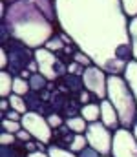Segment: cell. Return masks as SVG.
Wrapping results in <instances>:
<instances>
[{"instance_id": "obj_1", "label": "cell", "mask_w": 137, "mask_h": 157, "mask_svg": "<svg viewBox=\"0 0 137 157\" xmlns=\"http://www.w3.org/2000/svg\"><path fill=\"white\" fill-rule=\"evenodd\" d=\"M60 31L108 75H123L134 59L130 18L121 0H55Z\"/></svg>"}, {"instance_id": "obj_2", "label": "cell", "mask_w": 137, "mask_h": 157, "mask_svg": "<svg viewBox=\"0 0 137 157\" xmlns=\"http://www.w3.org/2000/svg\"><path fill=\"white\" fill-rule=\"evenodd\" d=\"M57 26L55 0H17L7 4L2 17V28L9 37L31 49L44 48L46 42L57 35Z\"/></svg>"}, {"instance_id": "obj_3", "label": "cell", "mask_w": 137, "mask_h": 157, "mask_svg": "<svg viewBox=\"0 0 137 157\" xmlns=\"http://www.w3.org/2000/svg\"><path fill=\"white\" fill-rule=\"evenodd\" d=\"M106 99L113 104L121 121V128L132 130L137 119V101L123 75H108Z\"/></svg>"}, {"instance_id": "obj_4", "label": "cell", "mask_w": 137, "mask_h": 157, "mask_svg": "<svg viewBox=\"0 0 137 157\" xmlns=\"http://www.w3.org/2000/svg\"><path fill=\"white\" fill-rule=\"evenodd\" d=\"M2 48L7 51V57H9L7 71H11L13 75L22 73V71L39 73V66L35 60V49L28 48L26 44H22L20 40L13 39V37H9V40H4Z\"/></svg>"}, {"instance_id": "obj_5", "label": "cell", "mask_w": 137, "mask_h": 157, "mask_svg": "<svg viewBox=\"0 0 137 157\" xmlns=\"http://www.w3.org/2000/svg\"><path fill=\"white\" fill-rule=\"evenodd\" d=\"M35 60L39 66V73L44 75L48 80H57L68 73V66L64 64V60L57 53H53L46 48L35 49Z\"/></svg>"}, {"instance_id": "obj_6", "label": "cell", "mask_w": 137, "mask_h": 157, "mask_svg": "<svg viewBox=\"0 0 137 157\" xmlns=\"http://www.w3.org/2000/svg\"><path fill=\"white\" fill-rule=\"evenodd\" d=\"M84 135H86V139H88V144H90L95 152H99L101 155H110V154H112L113 132H112L110 128H106L101 121L90 122Z\"/></svg>"}, {"instance_id": "obj_7", "label": "cell", "mask_w": 137, "mask_h": 157, "mask_svg": "<svg viewBox=\"0 0 137 157\" xmlns=\"http://www.w3.org/2000/svg\"><path fill=\"white\" fill-rule=\"evenodd\" d=\"M22 128L31 133L37 143L49 144L53 139V128L48 124V119L42 117L39 112H28L22 115Z\"/></svg>"}, {"instance_id": "obj_8", "label": "cell", "mask_w": 137, "mask_h": 157, "mask_svg": "<svg viewBox=\"0 0 137 157\" xmlns=\"http://www.w3.org/2000/svg\"><path fill=\"white\" fill-rule=\"evenodd\" d=\"M81 80H82L84 90H88L91 95H95L99 101L106 99V93H108V73L102 68H99L95 64L84 68V71L81 75Z\"/></svg>"}, {"instance_id": "obj_9", "label": "cell", "mask_w": 137, "mask_h": 157, "mask_svg": "<svg viewBox=\"0 0 137 157\" xmlns=\"http://www.w3.org/2000/svg\"><path fill=\"white\" fill-rule=\"evenodd\" d=\"M112 157H137V141L132 130L119 128L113 132Z\"/></svg>"}, {"instance_id": "obj_10", "label": "cell", "mask_w": 137, "mask_h": 157, "mask_svg": "<svg viewBox=\"0 0 137 157\" xmlns=\"http://www.w3.org/2000/svg\"><path fill=\"white\" fill-rule=\"evenodd\" d=\"M99 104H101V122H102L106 128H110L112 132L119 130V128H121V121H119V115H117L113 104H112L108 99L99 101Z\"/></svg>"}, {"instance_id": "obj_11", "label": "cell", "mask_w": 137, "mask_h": 157, "mask_svg": "<svg viewBox=\"0 0 137 157\" xmlns=\"http://www.w3.org/2000/svg\"><path fill=\"white\" fill-rule=\"evenodd\" d=\"M123 77L126 80V84L130 86V90H132V93H134V97H135V101H137V60L132 59L126 64V70H124Z\"/></svg>"}, {"instance_id": "obj_12", "label": "cell", "mask_w": 137, "mask_h": 157, "mask_svg": "<svg viewBox=\"0 0 137 157\" xmlns=\"http://www.w3.org/2000/svg\"><path fill=\"white\" fill-rule=\"evenodd\" d=\"M79 115L86 119V122H97V121H101V104H99V102L82 104Z\"/></svg>"}, {"instance_id": "obj_13", "label": "cell", "mask_w": 137, "mask_h": 157, "mask_svg": "<svg viewBox=\"0 0 137 157\" xmlns=\"http://www.w3.org/2000/svg\"><path fill=\"white\" fill-rule=\"evenodd\" d=\"M13 80H15V75L7 70H2L0 73V97L2 99H7L11 93H13Z\"/></svg>"}, {"instance_id": "obj_14", "label": "cell", "mask_w": 137, "mask_h": 157, "mask_svg": "<svg viewBox=\"0 0 137 157\" xmlns=\"http://www.w3.org/2000/svg\"><path fill=\"white\" fill-rule=\"evenodd\" d=\"M64 124L68 126V130H70L71 133H86V130H88V124H90V122H86V119L81 117V115H73V117L66 119V122H64Z\"/></svg>"}, {"instance_id": "obj_15", "label": "cell", "mask_w": 137, "mask_h": 157, "mask_svg": "<svg viewBox=\"0 0 137 157\" xmlns=\"http://www.w3.org/2000/svg\"><path fill=\"white\" fill-rule=\"evenodd\" d=\"M31 91V86H29V80L24 77H20V75H15V80H13V93H17V95H28Z\"/></svg>"}, {"instance_id": "obj_16", "label": "cell", "mask_w": 137, "mask_h": 157, "mask_svg": "<svg viewBox=\"0 0 137 157\" xmlns=\"http://www.w3.org/2000/svg\"><path fill=\"white\" fill-rule=\"evenodd\" d=\"M90 144H88V139H86V135L84 133H75L73 137H71V143H70V150L73 152V154H81L84 148H88Z\"/></svg>"}, {"instance_id": "obj_17", "label": "cell", "mask_w": 137, "mask_h": 157, "mask_svg": "<svg viewBox=\"0 0 137 157\" xmlns=\"http://www.w3.org/2000/svg\"><path fill=\"white\" fill-rule=\"evenodd\" d=\"M9 104H11V110H17L18 113H28L29 110H28V104H26V101H24V97L22 95H17V93H11L9 97Z\"/></svg>"}, {"instance_id": "obj_18", "label": "cell", "mask_w": 137, "mask_h": 157, "mask_svg": "<svg viewBox=\"0 0 137 157\" xmlns=\"http://www.w3.org/2000/svg\"><path fill=\"white\" fill-rule=\"evenodd\" d=\"M68 44L64 42V40L60 39V35H55L53 39H49L46 42V49H49V51H53V53H59V51H64V48H66Z\"/></svg>"}, {"instance_id": "obj_19", "label": "cell", "mask_w": 137, "mask_h": 157, "mask_svg": "<svg viewBox=\"0 0 137 157\" xmlns=\"http://www.w3.org/2000/svg\"><path fill=\"white\" fill-rule=\"evenodd\" d=\"M48 154H49V157H79L71 150H66V148L57 146V144H49L48 146Z\"/></svg>"}, {"instance_id": "obj_20", "label": "cell", "mask_w": 137, "mask_h": 157, "mask_svg": "<svg viewBox=\"0 0 137 157\" xmlns=\"http://www.w3.org/2000/svg\"><path fill=\"white\" fill-rule=\"evenodd\" d=\"M46 84H48V78H46L44 75H40V73H33V75L29 77V86H31L33 91H40V90H44Z\"/></svg>"}, {"instance_id": "obj_21", "label": "cell", "mask_w": 137, "mask_h": 157, "mask_svg": "<svg viewBox=\"0 0 137 157\" xmlns=\"http://www.w3.org/2000/svg\"><path fill=\"white\" fill-rule=\"evenodd\" d=\"M130 39H132V49H134V60H137V17L130 18Z\"/></svg>"}, {"instance_id": "obj_22", "label": "cell", "mask_w": 137, "mask_h": 157, "mask_svg": "<svg viewBox=\"0 0 137 157\" xmlns=\"http://www.w3.org/2000/svg\"><path fill=\"white\" fill-rule=\"evenodd\" d=\"M22 130V122L18 121H9V119H4L2 121V132H9V133H18Z\"/></svg>"}, {"instance_id": "obj_23", "label": "cell", "mask_w": 137, "mask_h": 157, "mask_svg": "<svg viewBox=\"0 0 137 157\" xmlns=\"http://www.w3.org/2000/svg\"><path fill=\"white\" fill-rule=\"evenodd\" d=\"M73 62H77V64H81L82 68H88L93 64V60H91L90 57L84 53V51H81V49H75L73 51Z\"/></svg>"}, {"instance_id": "obj_24", "label": "cell", "mask_w": 137, "mask_h": 157, "mask_svg": "<svg viewBox=\"0 0 137 157\" xmlns=\"http://www.w3.org/2000/svg\"><path fill=\"white\" fill-rule=\"evenodd\" d=\"M121 4H123V9L128 18L137 17V0H121Z\"/></svg>"}, {"instance_id": "obj_25", "label": "cell", "mask_w": 137, "mask_h": 157, "mask_svg": "<svg viewBox=\"0 0 137 157\" xmlns=\"http://www.w3.org/2000/svg\"><path fill=\"white\" fill-rule=\"evenodd\" d=\"M17 143H18V139H17L15 133H9V132H2L0 133V144L2 146H13Z\"/></svg>"}, {"instance_id": "obj_26", "label": "cell", "mask_w": 137, "mask_h": 157, "mask_svg": "<svg viewBox=\"0 0 137 157\" xmlns=\"http://www.w3.org/2000/svg\"><path fill=\"white\" fill-rule=\"evenodd\" d=\"M46 119H48V124H49L51 128H62V124L66 122V121H62V117H60L59 113H49Z\"/></svg>"}, {"instance_id": "obj_27", "label": "cell", "mask_w": 137, "mask_h": 157, "mask_svg": "<svg viewBox=\"0 0 137 157\" xmlns=\"http://www.w3.org/2000/svg\"><path fill=\"white\" fill-rule=\"evenodd\" d=\"M82 71H84V68H82L81 64H77V62L68 64V73H70V75H82Z\"/></svg>"}, {"instance_id": "obj_28", "label": "cell", "mask_w": 137, "mask_h": 157, "mask_svg": "<svg viewBox=\"0 0 137 157\" xmlns=\"http://www.w3.org/2000/svg\"><path fill=\"white\" fill-rule=\"evenodd\" d=\"M4 119H9V121H18V122H22V113H18L17 110H9V112L4 115Z\"/></svg>"}, {"instance_id": "obj_29", "label": "cell", "mask_w": 137, "mask_h": 157, "mask_svg": "<svg viewBox=\"0 0 137 157\" xmlns=\"http://www.w3.org/2000/svg\"><path fill=\"white\" fill-rule=\"evenodd\" d=\"M0 66H2V70H7L9 68V57H7V51L2 48V51H0Z\"/></svg>"}, {"instance_id": "obj_30", "label": "cell", "mask_w": 137, "mask_h": 157, "mask_svg": "<svg viewBox=\"0 0 137 157\" xmlns=\"http://www.w3.org/2000/svg\"><path fill=\"white\" fill-rule=\"evenodd\" d=\"M17 139H18V141H22V143H28V141H31L33 137H31V133H29L28 130H24V128H22V130L17 133Z\"/></svg>"}, {"instance_id": "obj_31", "label": "cell", "mask_w": 137, "mask_h": 157, "mask_svg": "<svg viewBox=\"0 0 137 157\" xmlns=\"http://www.w3.org/2000/svg\"><path fill=\"white\" fill-rule=\"evenodd\" d=\"M99 155H101L99 152H95L91 146H88V148H84V150L81 152V155H79V157H99Z\"/></svg>"}, {"instance_id": "obj_32", "label": "cell", "mask_w": 137, "mask_h": 157, "mask_svg": "<svg viewBox=\"0 0 137 157\" xmlns=\"http://www.w3.org/2000/svg\"><path fill=\"white\" fill-rule=\"evenodd\" d=\"M0 110H2V115H6L9 110H11V104H9V99H2L0 101Z\"/></svg>"}, {"instance_id": "obj_33", "label": "cell", "mask_w": 137, "mask_h": 157, "mask_svg": "<svg viewBox=\"0 0 137 157\" xmlns=\"http://www.w3.org/2000/svg\"><path fill=\"white\" fill-rule=\"evenodd\" d=\"M90 91L88 90H84V91H81V95H79V99H81V102L82 104H88V102H91V99H90Z\"/></svg>"}, {"instance_id": "obj_34", "label": "cell", "mask_w": 137, "mask_h": 157, "mask_svg": "<svg viewBox=\"0 0 137 157\" xmlns=\"http://www.w3.org/2000/svg\"><path fill=\"white\" fill-rule=\"evenodd\" d=\"M28 157H49V154H48V150H46V152H42V150H37V152L28 154Z\"/></svg>"}, {"instance_id": "obj_35", "label": "cell", "mask_w": 137, "mask_h": 157, "mask_svg": "<svg viewBox=\"0 0 137 157\" xmlns=\"http://www.w3.org/2000/svg\"><path fill=\"white\" fill-rule=\"evenodd\" d=\"M132 132H134V137H135V141H137V119H135V124H134V128H132Z\"/></svg>"}, {"instance_id": "obj_36", "label": "cell", "mask_w": 137, "mask_h": 157, "mask_svg": "<svg viewBox=\"0 0 137 157\" xmlns=\"http://www.w3.org/2000/svg\"><path fill=\"white\" fill-rule=\"evenodd\" d=\"M2 2H6V4H13V2H17V0H2Z\"/></svg>"}, {"instance_id": "obj_37", "label": "cell", "mask_w": 137, "mask_h": 157, "mask_svg": "<svg viewBox=\"0 0 137 157\" xmlns=\"http://www.w3.org/2000/svg\"><path fill=\"white\" fill-rule=\"evenodd\" d=\"M99 157H112V155H99Z\"/></svg>"}]
</instances>
